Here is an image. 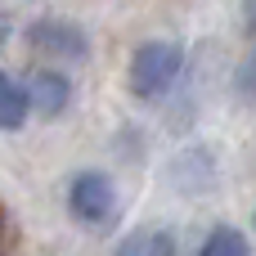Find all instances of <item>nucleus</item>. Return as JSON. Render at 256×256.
Instances as JSON below:
<instances>
[{"mask_svg": "<svg viewBox=\"0 0 256 256\" xmlns=\"http://www.w3.org/2000/svg\"><path fill=\"white\" fill-rule=\"evenodd\" d=\"M184 72V50L176 40H144L135 45L130 54V68H126V81H130V94L140 104H158Z\"/></svg>", "mask_w": 256, "mask_h": 256, "instance_id": "nucleus-1", "label": "nucleus"}, {"mask_svg": "<svg viewBox=\"0 0 256 256\" xmlns=\"http://www.w3.org/2000/svg\"><path fill=\"white\" fill-rule=\"evenodd\" d=\"M68 212L86 230H108L117 220V212H122L112 176H104V171H76L68 180Z\"/></svg>", "mask_w": 256, "mask_h": 256, "instance_id": "nucleus-2", "label": "nucleus"}, {"mask_svg": "<svg viewBox=\"0 0 256 256\" xmlns=\"http://www.w3.org/2000/svg\"><path fill=\"white\" fill-rule=\"evenodd\" d=\"M22 40L45 58H63V63H86L90 58V36L72 18H36V22H27Z\"/></svg>", "mask_w": 256, "mask_h": 256, "instance_id": "nucleus-3", "label": "nucleus"}, {"mask_svg": "<svg viewBox=\"0 0 256 256\" xmlns=\"http://www.w3.org/2000/svg\"><path fill=\"white\" fill-rule=\"evenodd\" d=\"M27 94H32V112L58 117L72 104V81L58 68H36V72H27Z\"/></svg>", "mask_w": 256, "mask_h": 256, "instance_id": "nucleus-4", "label": "nucleus"}, {"mask_svg": "<svg viewBox=\"0 0 256 256\" xmlns=\"http://www.w3.org/2000/svg\"><path fill=\"white\" fill-rule=\"evenodd\" d=\"M27 112H32L27 81H18L14 72L0 68V130H22L27 126Z\"/></svg>", "mask_w": 256, "mask_h": 256, "instance_id": "nucleus-5", "label": "nucleus"}, {"mask_svg": "<svg viewBox=\"0 0 256 256\" xmlns=\"http://www.w3.org/2000/svg\"><path fill=\"white\" fill-rule=\"evenodd\" d=\"M112 256H176V234L158 225H140L112 248Z\"/></svg>", "mask_w": 256, "mask_h": 256, "instance_id": "nucleus-6", "label": "nucleus"}, {"mask_svg": "<svg viewBox=\"0 0 256 256\" xmlns=\"http://www.w3.org/2000/svg\"><path fill=\"white\" fill-rule=\"evenodd\" d=\"M198 256H252V243L238 225H212L198 243Z\"/></svg>", "mask_w": 256, "mask_h": 256, "instance_id": "nucleus-7", "label": "nucleus"}, {"mask_svg": "<svg viewBox=\"0 0 256 256\" xmlns=\"http://www.w3.org/2000/svg\"><path fill=\"white\" fill-rule=\"evenodd\" d=\"M234 94H238L243 104H252V108H256V50H252V54H243V63L234 68Z\"/></svg>", "mask_w": 256, "mask_h": 256, "instance_id": "nucleus-8", "label": "nucleus"}, {"mask_svg": "<svg viewBox=\"0 0 256 256\" xmlns=\"http://www.w3.org/2000/svg\"><path fill=\"white\" fill-rule=\"evenodd\" d=\"M243 32L248 40H256V0H243Z\"/></svg>", "mask_w": 256, "mask_h": 256, "instance_id": "nucleus-9", "label": "nucleus"}, {"mask_svg": "<svg viewBox=\"0 0 256 256\" xmlns=\"http://www.w3.org/2000/svg\"><path fill=\"white\" fill-rule=\"evenodd\" d=\"M4 40H9V22L0 18V45H4Z\"/></svg>", "mask_w": 256, "mask_h": 256, "instance_id": "nucleus-10", "label": "nucleus"}, {"mask_svg": "<svg viewBox=\"0 0 256 256\" xmlns=\"http://www.w3.org/2000/svg\"><path fill=\"white\" fill-rule=\"evenodd\" d=\"M252 230H256V220H252Z\"/></svg>", "mask_w": 256, "mask_h": 256, "instance_id": "nucleus-11", "label": "nucleus"}]
</instances>
